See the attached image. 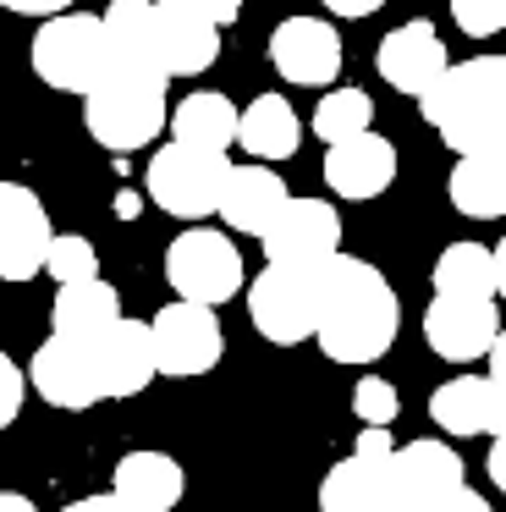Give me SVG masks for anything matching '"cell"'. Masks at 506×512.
Masks as SVG:
<instances>
[{"instance_id": "30", "label": "cell", "mask_w": 506, "mask_h": 512, "mask_svg": "<svg viewBox=\"0 0 506 512\" xmlns=\"http://www.w3.org/2000/svg\"><path fill=\"white\" fill-rule=\"evenodd\" d=\"M44 270L55 276V287H66V281H94L99 276V248L88 243V237H77V232L72 237H55Z\"/></svg>"}, {"instance_id": "5", "label": "cell", "mask_w": 506, "mask_h": 512, "mask_svg": "<svg viewBox=\"0 0 506 512\" xmlns=\"http://www.w3.org/2000/svg\"><path fill=\"white\" fill-rule=\"evenodd\" d=\"M490 501L468 490L457 446L407 441L391 452V512H484Z\"/></svg>"}, {"instance_id": "22", "label": "cell", "mask_w": 506, "mask_h": 512, "mask_svg": "<svg viewBox=\"0 0 506 512\" xmlns=\"http://www.w3.org/2000/svg\"><path fill=\"white\" fill-rule=\"evenodd\" d=\"M127 314H121V298L110 281H66V287H55V303H50V331L72 336V342H88L94 347L99 336L110 331V325H121Z\"/></svg>"}, {"instance_id": "11", "label": "cell", "mask_w": 506, "mask_h": 512, "mask_svg": "<svg viewBox=\"0 0 506 512\" xmlns=\"http://www.w3.org/2000/svg\"><path fill=\"white\" fill-rule=\"evenodd\" d=\"M50 210L28 182H0V276L28 281L50 259Z\"/></svg>"}, {"instance_id": "21", "label": "cell", "mask_w": 506, "mask_h": 512, "mask_svg": "<svg viewBox=\"0 0 506 512\" xmlns=\"http://www.w3.org/2000/svg\"><path fill=\"white\" fill-rule=\"evenodd\" d=\"M319 507L325 512H391V457H341L319 479Z\"/></svg>"}, {"instance_id": "33", "label": "cell", "mask_w": 506, "mask_h": 512, "mask_svg": "<svg viewBox=\"0 0 506 512\" xmlns=\"http://www.w3.org/2000/svg\"><path fill=\"white\" fill-rule=\"evenodd\" d=\"M28 380L33 375H22V364L17 358H0V424H17V413H22V397H28Z\"/></svg>"}, {"instance_id": "26", "label": "cell", "mask_w": 506, "mask_h": 512, "mask_svg": "<svg viewBox=\"0 0 506 512\" xmlns=\"http://www.w3.org/2000/svg\"><path fill=\"white\" fill-rule=\"evenodd\" d=\"M490 375H457L429 391V419L446 435H490Z\"/></svg>"}, {"instance_id": "41", "label": "cell", "mask_w": 506, "mask_h": 512, "mask_svg": "<svg viewBox=\"0 0 506 512\" xmlns=\"http://www.w3.org/2000/svg\"><path fill=\"white\" fill-rule=\"evenodd\" d=\"M138 210H143V204H138V193H116V215H127V221H132Z\"/></svg>"}, {"instance_id": "24", "label": "cell", "mask_w": 506, "mask_h": 512, "mask_svg": "<svg viewBox=\"0 0 506 512\" xmlns=\"http://www.w3.org/2000/svg\"><path fill=\"white\" fill-rule=\"evenodd\" d=\"M154 6H160V0H154ZM160 56H165V72H171V78H198V72H209L220 61V23L160 6Z\"/></svg>"}, {"instance_id": "18", "label": "cell", "mask_w": 506, "mask_h": 512, "mask_svg": "<svg viewBox=\"0 0 506 512\" xmlns=\"http://www.w3.org/2000/svg\"><path fill=\"white\" fill-rule=\"evenodd\" d=\"M110 490L121 512H171L187 496V474L165 452H127L110 474Z\"/></svg>"}, {"instance_id": "7", "label": "cell", "mask_w": 506, "mask_h": 512, "mask_svg": "<svg viewBox=\"0 0 506 512\" xmlns=\"http://www.w3.org/2000/svg\"><path fill=\"white\" fill-rule=\"evenodd\" d=\"M165 281H171L176 298L193 303H226L242 292V254L226 232L215 226H187L182 237H171L165 248Z\"/></svg>"}, {"instance_id": "35", "label": "cell", "mask_w": 506, "mask_h": 512, "mask_svg": "<svg viewBox=\"0 0 506 512\" xmlns=\"http://www.w3.org/2000/svg\"><path fill=\"white\" fill-rule=\"evenodd\" d=\"M0 6L17 17H61V12H72L77 0H0Z\"/></svg>"}, {"instance_id": "12", "label": "cell", "mask_w": 506, "mask_h": 512, "mask_svg": "<svg viewBox=\"0 0 506 512\" xmlns=\"http://www.w3.org/2000/svg\"><path fill=\"white\" fill-rule=\"evenodd\" d=\"M495 331H501V309L495 298H462V292H435L424 309V342L446 364H473L490 353Z\"/></svg>"}, {"instance_id": "32", "label": "cell", "mask_w": 506, "mask_h": 512, "mask_svg": "<svg viewBox=\"0 0 506 512\" xmlns=\"http://www.w3.org/2000/svg\"><path fill=\"white\" fill-rule=\"evenodd\" d=\"M352 413H358L363 424H391L396 413H402V402H396V386L380 375H363L358 386H352Z\"/></svg>"}, {"instance_id": "36", "label": "cell", "mask_w": 506, "mask_h": 512, "mask_svg": "<svg viewBox=\"0 0 506 512\" xmlns=\"http://www.w3.org/2000/svg\"><path fill=\"white\" fill-rule=\"evenodd\" d=\"M358 452H363V457H391V452H396V441H391V424H363V435H358Z\"/></svg>"}, {"instance_id": "29", "label": "cell", "mask_w": 506, "mask_h": 512, "mask_svg": "<svg viewBox=\"0 0 506 512\" xmlns=\"http://www.w3.org/2000/svg\"><path fill=\"white\" fill-rule=\"evenodd\" d=\"M369 122H374V100L363 89H330V94H319V105H314V138H325V144H341V138H358V133H369Z\"/></svg>"}, {"instance_id": "25", "label": "cell", "mask_w": 506, "mask_h": 512, "mask_svg": "<svg viewBox=\"0 0 506 512\" xmlns=\"http://www.w3.org/2000/svg\"><path fill=\"white\" fill-rule=\"evenodd\" d=\"M237 144L248 149L253 160H292L297 144H303V122H297L292 100L286 94H259V100L242 111V127H237Z\"/></svg>"}, {"instance_id": "27", "label": "cell", "mask_w": 506, "mask_h": 512, "mask_svg": "<svg viewBox=\"0 0 506 512\" xmlns=\"http://www.w3.org/2000/svg\"><path fill=\"white\" fill-rule=\"evenodd\" d=\"M237 127H242V111L215 89L187 94V100L171 111V138L198 144V149H231L237 144Z\"/></svg>"}, {"instance_id": "39", "label": "cell", "mask_w": 506, "mask_h": 512, "mask_svg": "<svg viewBox=\"0 0 506 512\" xmlns=\"http://www.w3.org/2000/svg\"><path fill=\"white\" fill-rule=\"evenodd\" d=\"M484 468H490V485L506 490V435H495V446H490V457H484Z\"/></svg>"}, {"instance_id": "1", "label": "cell", "mask_w": 506, "mask_h": 512, "mask_svg": "<svg viewBox=\"0 0 506 512\" xmlns=\"http://www.w3.org/2000/svg\"><path fill=\"white\" fill-rule=\"evenodd\" d=\"M319 298V353L330 364H374L391 353L396 331H402V303L396 287L358 254H330L308 265Z\"/></svg>"}, {"instance_id": "3", "label": "cell", "mask_w": 506, "mask_h": 512, "mask_svg": "<svg viewBox=\"0 0 506 512\" xmlns=\"http://www.w3.org/2000/svg\"><path fill=\"white\" fill-rule=\"evenodd\" d=\"M171 78H154V72H127L110 67L105 83L83 100V127L99 149L110 155H132V149L154 144L160 127H171V105H165Z\"/></svg>"}, {"instance_id": "31", "label": "cell", "mask_w": 506, "mask_h": 512, "mask_svg": "<svg viewBox=\"0 0 506 512\" xmlns=\"http://www.w3.org/2000/svg\"><path fill=\"white\" fill-rule=\"evenodd\" d=\"M446 6H451V23L468 39L506 34V0H446Z\"/></svg>"}, {"instance_id": "23", "label": "cell", "mask_w": 506, "mask_h": 512, "mask_svg": "<svg viewBox=\"0 0 506 512\" xmlns=\"http://www.w3.org/2000/svg\"><path fill=\"white\" fill-rule=\"evenodd\" d=\"M446 199L468 221H501L506 215V155H457L446 177Z\"/></svg>"}, {"instance_id": "13", "label": "cell", "mask_w": 506, "mask_h": 512, "mask_svg": "<svg viewBox=\"0 0 506 512\" xmlns=\"http://www.w3.org/2000/svg\"><path fill=\"white\" fill-rule=\"evenodd\" d=\"M374 67H380V78L391 83L396 94H407V100H424V94L451 72V56H446V39L435 34V23L413 17V23L391 28V34L380 39V50H374Z\"/></svg>"}, {"instance_id": "19", "label": "cell", "mask_w": 506, "mask_h": 512, "mask_svg": "<svg viewBox=\"0 0 506 512\" xmlns=\"http://www.w3.org/2000/svg\"><path fill=\"white\" fill-rule=\"evenodd\" d=\"M286 204H292V193H286V182L275 177L264 160L259 166H231L226 193H220V221H226L231 232L264 237L275 221H281Z\"/></svg>"}, {"instance_id": "42", "label": "cell", "mask_w": 506, "mask_h": 512, "mask_svg": "<svg viewBox=\"0 0 506 512\" xmlns=\"http://www.w3.org/2000/svg\"><path fill=\"white\" fill-rule=\"evenodd\" d=\"M0 507H6V512H33V501L17 496V490H6V496H0Z\"/></svg>"}, {"instance_id": "16", "label": "cell", "mask_w": 506, "mask_h": 512, "mask_svg": "<svg viewBox=\"0 0 506 512\" xmlns=\"http://www.w3.org/2000/svg\"><path fill=\"white\" fill-rule=\"evenodd\" d=\"M94 375H99V397L121 402L138 397L154 375H160V347H154V325L143 320H121L94 342Z\"/></svg>"}, {"instance_id": "40", "label": "cell", "mask_w": 506, "mask_h": 512, "mask_svg": "<svg viewBox=\"0 0 506 512\" xmlns=\"http://www.w3.org/2000/svg\"><path fill=\"white\" fill-rule=\"evenodd\" d=\"M484 364H490L495 380H506V325L495 331V342H490V353H484Z\"/></svg>"}, {"instance_id": "15", "label": "cell", "mask_w": 506, "mask_h": 512, "mask_svg": "<svg viewBox=\"0 0 506 512\" xmlns=\"http://www.w3.org/2000/svg\"><path fill=\"white\" fill-rule=\"evenodd\" d=\"M28 375H33V391L61 413H83L94 402H105L99 397V375H94V347L72 342L61 331H50V342L28 358Z\"/></svg>"}, {"instance_id": "2", "label": "cell", "mask_w": 506, "mask_h": 512, "mask_svg": "<svg viewBox=\"0 0 506 512\" xmlns=\"http://www.w3.org/2000/svg\"><path fill=\"white\" fill-rule=\"evenodd\" d=\"M418 111L451 155H506V56H473L462 67L451 61Z\"/></svg>"}, {"instance_id": "34", "label": "cell", "mask_w": 506, "mask_h": 512, "mask_svg": "<svg viewBox=\"0 0 506 512\" xmlns=\"http://www.w3.org/2000/svg\"><path fill=\"white\" fill-rule=\"evenodd\" d=\"M160 6H171V12H193V17H209V23H237L242 17V6L248 0H160Z\"/></svg>"}, {"instance_id": "10", "label": "cell", "mask_w": 506, "mask_h": 512, "mask_svg": "<svg viewBox=\"0 0 506 512\" xmlns=\"http://www.w3.org/2000/svg\"><path fill=\"white\" fill-rule=\"evenodd\" d=\"M347 61L336 28L325 17H286L270 34V67L297 89H336V72Z\"/></svg>"}, {"instance_id": "38", "label": "cell", "mask_w": 506, "mask_h": 512, "mask_svg": "<svg viewBox=\"0 0 506 512\" xmlns=\"http://www.w3.org/2000/svg\"><path fill=\"white\" fill-rule=\"evenodd\" d=\"M66 512H121V507H116V490H99V496H77V501H66Z\"/></svg>"}, {"instance_id": "17", "label": "cell", "mask_w": 506, "mask_h": 512, "mask_svg": "<svg viewBox=\"0 0 506 512\" xmlns=\"http://www.w3.org/2000/svg\"><path fill=\"white\" fill-rule=\"evenodd\" d=\"M396 144L380 133H358V138H341V144H325V182L336 199H380L385 188L396 182Z\"/></svg>"}, {"instance_id": "43", "label": "cell", "mask_w": 506, "mask_h": 512, "mask_svg": "<svg viewBox=\"0 0 506 512\" xmlns=\"http://www.w3.org/2000/svg\"><path fill=\"white\" fill-rule=\"evenodd\" d=\"M495 276H501V298H506V237L495 243Z\"/></svg>"}, {"instance_id": "9", "label": "cell", "mask_w": 506, "mask_h": 512, "mask_svg": "<svg viewBox=\"0 0 506 512\" xmlns=\"http://www.w3.org/2000/svg\"><path fill=\"white\" fill-rule=\"evenodd\" d=\"M149 325H154V347H160V375H171V380L209 375L226 358V331H220L215 303L176 298Z\"/></svg>"}, {"instance_id": "28", "label": "cell", "mask_w": 506, "mask_h": 512, "mask_svg": "<svg viewBox=\"0 0 506 512\" xmlns=\"http://www.w3.org/2000/svg\"><path fill=\"white\" fill-rule=\"evenodd\" d=\"M435 292H462V298H501V276H495V248L484 243H446L429 270Z\"/></svg>"}, {"instance_id": "4", "label": "cell", "mask_w": 506, "mask_h": 512, "mask_svg": "<svg viewBox=\"0 0 506 512\" xmlns=\"http://www.w3.org/2000/svg\"><path fill=\"white\" fill-rule=\"evenodd\" d=\"M28 56H33L39 83H50L55 94H77V100H88V94L105 83V72H110L105 17H88V12L44 17V28L33 34Z\"/></svg>"}, {"instance_id": "14", "label": "cell", "mask_w": 506, "mask_h": 512, "mask_svg": "<svg viewBox=\"0 0 506 512\" xmlns=\"http://www.w3.org/2000/svg\"><path fill=\"white\" fill-rule=\"evenodd\" d=\"M259 243H264V265L308 270V265H319V259L341 254V215H336V204H325V199H292L281 210V221H275Z\"/></svg>"}, {"instance_id": "37", "label": "cell", "mask_w": 506, "mask_h": 512, "mask_svg": "<svg viewBox=\"0 0 506 512\" xmlns=\"http://www.w3.org/2000/svg\"><path fill=\"white\" fill-rule=\"evenodd\" d=\"M330 17H347V23H358V17H374L385 6V0H319Z\"/></svg>"}, {"instance_id": "20", "label": "cell", "mask_w": 506, "mask_h": 512, "mask_svg": "<svg viewBox=\"0 0 506 512\" xmlns=\"http://www.w3.org/2000/svg\"><path fill=\"white\" fill-rule=\"evenodd\" d=\"M105 39H110V67L171 78L165 56H160V6L154 0H110Z\"/></svg>"}, {"instance_id": "6", "label": "cell", "mask_w": 506, "mask_h": 512, "mask_svg": "<svg viewBox=\"0 0 506 512\" xmlns=\"http://www.w3.org/2000/svg\"><path fill=\"white\" fill-rule=\"evenodd\" d=\"M226 177H231L226 149H198V144L171 138V144L154 149L143 188H149V199L160 204L165 215H176V221H209V215H220Z\"/></svg>"}, {"instance_id": "8", "label": "cell", "mask_w": 506, "mask_h": 512, "mask_svg": "<svg viewBox=\"0 0 506 512\" xmlns=\"http://www.w3.org/2000/svg\"><path fill=\"white\" fill-rule=\"evenodd\" d=\"M248 320L264 342L275 347H297L308 336H319V298H314V276L292 265H264L248 287Z\"/></svg>"}]
</instances>
